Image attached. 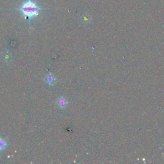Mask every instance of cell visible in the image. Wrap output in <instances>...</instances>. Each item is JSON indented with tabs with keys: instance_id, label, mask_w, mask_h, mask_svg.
Returning a JSON list of instances; mask_svg holds the SVG:
<instances>
[{
	"instance_id": "3",
	"label": "cell",
	"mask_w": 164,
	"mask_h": 164,
	"mask_svg": "<svg viewBox=\"0 0 164 164\" xmlns=\"http://www.w3.org/2000/svg\"><path fill=\"white\" fill-rule=\"evenodd\" d=\"M45 81L49 85H53L56 83V78L52 73H48L45 77Z\"/></svg>"
},
{
	"instance_id": "2",
	"label": "cell",
	"mask_w": 164,
	"mask_h": 164,
	"mask_svg": "<svg viewBox=\"0 0 164 164\" xmlns=\"http://www.w3.org/2000/svg\"><path fill=\"white\" fill-rule=\"evenodd\" d=\"M56 104L60 109H65L68 105V102L64 97H60L56 101Z\"/></svg>"
},
{
	"instance_id": "1",
	"label": "cell",
	"mask_w": 164,
	"mask_h": 164,
	"mask_svg": "<svg viewBox=\"0 0 164 164\" xmlns=\"http://www.w3.org/2000/svg\"><path fill=\"white\" fill-rule=\"evenodd\" d=\"M18 10L21 11L24 17L30 22L31 19L39 16V11L42 10V9L31 0H27L21 5Z\"/></svg>"
},
{
	"instance_id": "4",
	"label": "cell",
	"mask_w": 164,
	"mask_h": 164,
	"mask_svg": "<svg viewBox=\"0 0 164 164\" xmlns=\"http://www.w3.org/2000/svg\"><path fill=\"white\" fill-rule=\"evenodd\" d=\"M7 146V142L3 138H0V151L4 150Z\"/></svg>"
}]
</instances>
